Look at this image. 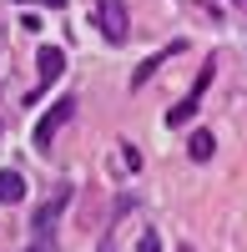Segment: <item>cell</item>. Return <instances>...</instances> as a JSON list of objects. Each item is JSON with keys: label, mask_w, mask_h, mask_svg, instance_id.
<instances>
[{"label": "cell", "mask_w": 247, "mask_h": 252, "mask_svg": "<svg viewBox=\"0 0 247 252\" xmlns=\"http://www.w3.org/2000/svg\"><path fill=\"white\" fill-rule=\"evenodd\" d=\"M96 26H101V35H106L111 46H126V35H131V20H126V5H121V0H96Z\"/></svg>", "instance_id": "6da1fadb"}, {"label": "cell", "mask_w": 247, "mask_h": 252, "mask_svg": "<svg viewBox=\"0 0 247 252\" xmlns=\"http://www.w3.org/2000/svg\"><path fill=\"white\" fill-rule=\"evenodd\" d=\"M71 111H76V101H71V96H61L56 106L35 121V152H46V157H51V141H56V131H61V126L71 121Z\"/></svg>", "instance_id": "7a4b0ae2"}, {"label": "cell", "mask_w": 247, "mask_h": 252, "mask_svg": "<svg viewBox=\"0 0 247 252\" xmlns=\"http://www.w3.org/2000/svg\"><path fill=\"white\" fill-rule=\"evenodd\" d=\"M207 86H212V61H207V66H202V76L192 81V91H187V96H182L177 106L167 111V126H187V121L197 116V106H202V91H207Z\"/></svg>", "instance_id": "3957f363"}, {"label": "cell", "mask_w": 247, "mask_h": 252, "mask_svg": "<svg viewBox=\"0 0 247 252\" xmlns=\"http://www.w3.org/2000/svg\"><path fill=\"white\" fill-rule=\"evenodd\" d=\"M35 66H40V81L51 86L56 76H66V51H61V46H40L35 51Z\"/></svg>", "instance_id": "277c9868"}, {"label": "cell", "mask_w": 247, "mask_h": 252, "mask_svg": "<svg viewBox=\"0 0 247 252\" xmlns=\"http://www.w3.org/2000/svg\"><path fill=\"white\" fill-rule=\"evenodd\" d=\"M66 202H71V187H61V192H56V197H51V202H46V207L35 212V232H40V237H46L51 227H56V217L66 212Z\"/></svg>", "instance_id": "5b68a950"}, {"label": "cell", "mask_w": 247, "mask_h": 252, "mask_svg": "<svg viewBox=\"0 0 247 252\" xmlns=\"http://www.w3.org/2000/svg\"><path fill=\"white\" fill-rule=\"evenodd\" d=\"M212 152H217V136H212V131H192L187 157H192V161H212Z\"/></svg>", "instance_id": "8992f818"}, {"label": "cell", "mask_w": 247, "mask_h": 252, "mask_svg": "<svg viewBox=\"0 0 247 252\" xmlns=\"http://www.w3.org/2000/svg\"><path fill=\"white\" fill-rule=\"evenodd\" d=\"M26 197V177L20 172H0V202H20Z\"/></svg>", "instance_id": "52a82bcc"}, {"label": "cell", "mask_w": 247, "mask_h": 252, "mask_svg": "<svg viewBox=\"0 0 247 252\" xmlns=\"http://www.w3.org/2000/svg\"><path fill=\"white\" fill-rule=\"evenodd\" d=\"M136 252H161V237H152V232H147V237L136 242Z\"/></svg>", "instance_id": "ba28073f"}, {"label": "cell", "mask_w": 247, "mask_h": 252, "mask_svg": "<svg viewBox=\"0 0 247 252\" xmlns=\"http://www.w3.org/2000/svg\"><path fill=\"white\" fill-rule=\"evenodd\" d=\"M46 5H56V10H61V5H66V0H46Z\"/></svg>", "instance_id": "9c48e42d"}, {"label": "cell", "mask_w": 247, "mask_h": 252, "mask_svg": "<svg viewBox=\"0 0 247 252\" xmlns=\"http://www.w3.org/2000/svg\"><path fill=\"white\" fill-rule=\"evenodd\" d=\"M177 252H197V247H177Z\"/></svg>", "instance_id": "30bf717a"}, {"label": "cell", "mask_w": 247, "mask_h": 252, "mask_svg": "<svg viewBox=\"0 0 247 252\" xmlns=\"http://www.w3.org/2000/svg\"><path fill=\"white\" fill-rule=\"evenodd\" d=\"M31 252H46V247H31Z\"/></svg>", "instance_id": "8fae6325"}]
</instances>
